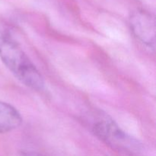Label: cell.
<instances>
[{
    "label": "cell",
    "mask_w": 156,
    "mask_h": 156,
    "mask_svg": "<svg viewBox=\"0 0 156 156\" xmlns=\"http://www.w3.org/2000/svg\"><path fill=\"white\" fill-rule=\"evenodd\" d=\"M0 59L12 74L24 85L37 91L43 89L44 82L41 73L11 36L10 33L1 27Z\"/></svg>",
    "instance_id": "1"
},
{
    "label": "cell",
    "mask_w": 156,
    "mask_h": 156,
    "mask_svg": "<svg viewBox=\"0 0 156 156\" xmlns=\"http://www.w3.org/2000/svg\"><path fill=\"white\" fill-rule=\"evenodd\" d=\"M21 156H41V155H37V154H33V153H27V154H23Z\"/></svg>",
    "instance_id": "5"
},
{
    "label": "cell",
    "mask_w": 156,
    "mask_h": 156,
    "mask_svg": "<svg viewBox=\"0 0 156 156\" xmlns=\"http://www.w3.org/2000/svg\"><path fill=\"white\" fill-rule=\"evenodd\" d=\"M94 132L102 140L111 146H133V140L123 133L112 120H100L94 126Z\"/></svg>",
    "instance_id": "2"
},
{
    "label": "cell",
    "mask_w": 156,
    "mask_h": 156,
    "mask_svg": "<svg viewBox=\"0 0 156 156\" xmlns=\"http://www.w3.org/2000/svg\"><path fill=\"white\" fill-rule=\"evenodd\" d=\"M22 122L18 111L12 105L0 101V133H5L16 129Z\"/></svg>",
    "instance_id": "4"
},
{
    "label": "cell",
    "mask_w": 156,
    "mask_h": 156,
    "mask_svg": "<svg viewBox=\"0 0 156 156\" xmlns=\"http://www.w3.org/2000/svg\"><path fill=\"white\" fill-rule=\"evenodd\" d=\"M131 27L136 37L143 44L155 48V24L150 15L139 12L131 18Z\"/></svg>",
    "instance_id": "3"
}]
</instances>
